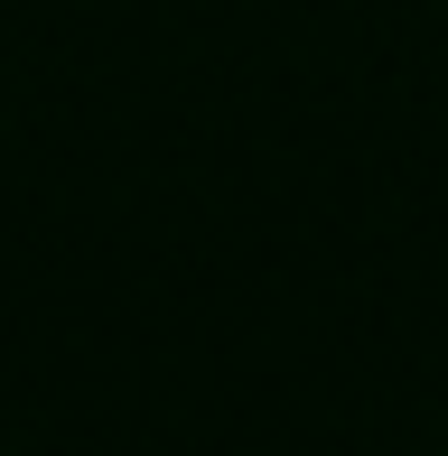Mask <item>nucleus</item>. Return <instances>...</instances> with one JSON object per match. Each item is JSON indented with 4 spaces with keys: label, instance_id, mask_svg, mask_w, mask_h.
<instances>
[]
</instances>
